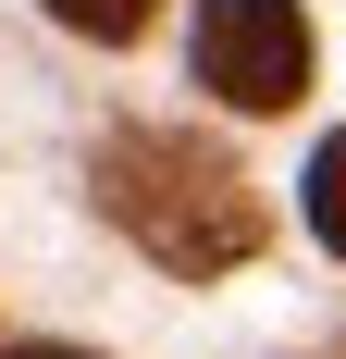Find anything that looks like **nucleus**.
Returning <instances> with one entry per match:
<instances>
[{"label": "nucleus", "instance_id": "nucleus-1", "mask_svg": "<svg viewBox=\"0 0 346 359\" xmlns=\"http://www.w3.org/2000/svg\"><path fill=\"white\" fill-rule=\"evenodd\" d=\"M99 211L124 223L161 273H235V260L260 248V186H247L223 149H198L186 124H137V137L99 149Z\"/></svg>", "mask_w": 346, "mask_h": 359}, {"label": "nucleus", "instance_id": "nucleus-2", "mask_svg": "<svg viewBox=\"0 0 346 359\" xmlns=\"http://www.w3.org/2000/svg\"><path fill=\"white\" fill-rule=\"evenodd\" d=\"M198 87L223 111H284L310 87V13L297 0H198Z\"/></svg>", "mask_w": 346, "mask_h": 359}, {"label": "nucleus", "instance_id": "nucleus-3", "mask_svg": "<svg viewBox=\"0 0 346 359\" xmlns=\"http://www.w3.org/2000/svg\"><path fill=\"white\" fill-rule=\"evenodd\" d=\"M161 0H50V25H74V37H99V50H124V37L148 25Z\"/></svg>", "mask_w": 346, "mask_h": 359}, {"label": "nucleus", "instance_id": "nucleus-4", "mask_svg": "<svg viewBox=\"0 0 346 359\" xmlns=\"http://www.w3.org/2000/svg\"><path fill=\"white\" fill-rule=\"evenodd\" d=\"M310 236L346 248V137H321V161H310Z\"/></svg>", "mask_w": 346, "mask_h": 359}, {"label": "nucleus", "instance_id": "nucleus-5", "mask_svg": "<svg viewBox=\"0 0 346 359\" xmlns=\"http://www.w3.org/2000/svg\"><path fill=\"white\" fill-rule=\"evenodd\" d=\"M0 359H87V347H0Z\"/></svg>", "mask_w": 346, "mask_h": 359}]
</instances>
